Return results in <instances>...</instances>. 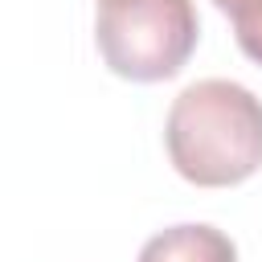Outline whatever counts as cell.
I'll list each match as a JSON object with an SVG mask.
<instances>
[{"mask_svg": "<svg viewBox=\"0 0 262 262\" xmlns=\"http://www.w3.org/2000/svg\"><path fill=\"white\" fill-rule=\"evenodd\" d=\"M164 143L188 184H242L262 168V98L242 82L201 78L172 98Z\"/></svg>", "mask_w": 262, "mask_h": 262, "instance_id": "cell-1", "label": "cell"}, {"mask_svg": "<svg viewBox=\"0 0 262 262\" xmlns=\"http://www.w3.org/2000/svg\"><path fill=\"white\" fill-rule=\"evenodd\" d=\"M201 37L192 0H98L94 41L111 74L164 82L184 70Z\"/></svg>", "mask_w": 262, "mask_h": 262, "instance_id": "cell-2", "label": "cell"}, {"mask_svg": "<svg viewBox=\"0 0 262 262\" xmlns=\"http://www.w3.org/2000/svg\"><path fill=\"white\" fill-rule=\"evenodd\" d=\"M139 262H237V246L205 221L172 225L143 242Z\"/></svg>", "mask_w": 262, "mask_h": 262, "instance_id": "cell-3", "label": "cell"}, {"mask_svg": "<svg viewBox=\"0 0 262 262\" xmlns=\"http://www.w3.org/2000/svg\"><path fill=\"white\" fill-rule=\"evenodd\" d=\"M229 20H233V33H246L254 25H262V0H213Z\"/></svg>", "mask_w": 262, "mask_h": 262, "instance_id": "cell-4", "label": "cell"}, {"mask_svg": "<svg viewBox=\"0 0 262 262\" xmlns=\"http://www.w3.org/2000/svg\"><path fill=\"white\" fill-rule=\"evenodd\" d=\"M237 45H242V53H246L250 61H258V66H262V25H254V29L237 33Z\"/></svg>", "mask_w": 262, "mask_h": 262, "instance_id": "cell-5", "label": "cell"}]
</instances>
